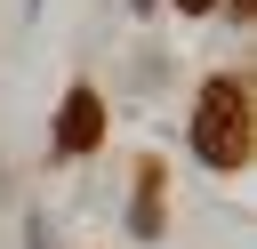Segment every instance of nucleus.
<instances>
[{
  "label": "nucleus",
  "mask_w": 257,
  "mask_h": 249,
  "mask_svg": "<svg viewBox=\"0 0 257 249\" xmlns=\"http://www.w3.org/2000/svg\"><path fill=\"white\" fill-rule=\"evenodd\" d=\"M193 153L209 169H249L257 153V104H249V80L241 72H217L193 104Z\"/></svg>",
  "instance_id": "obj_1"
},
{
  "label": "nucleus",
  "mask_w": 257,
  "mask_h": 249,
  "mask_svg": "<svg viewBox=\"0 0 257 249\" xmlns=\"http://www.w3.org/2000/svg\"><path fill=\"white\" fill-rule=\"evenodd\" d=\"M96 145H104V96H96V88H72L64 112H56V153L80 161V153H96Z\"/></svg>",
  "instance_id": "obj_2"
},
{
  "label": "nucleus",
  "mask_w": 257,
  "mask_h": 249,
  "mask_svg": "<svg viewBox=\"0 0 257 249\" xmlns=\"http://www.w3.org/2000/svg\"><path fill=\"white\" fill-rule=\"evenodd\" d=\"M128 233L137 241H161V161L137 169V209H128Z\"/></svg>",
  "instance_id": "obj_3"
},
{
  "label": "nucleus",
  "mask_w": 257,
  "mask_h": 249,
  "mask_svg": "<svg viewBox=\"0 0 257 249\" xmlns=\"http://www.w3.org/2000/svg\"><path fill=\"white\" fill-rule=\"evenodd\" d=\"M225 8H233V16H241V24H249V8H257V0H225Z\"/></svg>",
  "instance_id": "obj_4"
},
{
  "label": "nucleus",
  "mask_w": 257,
  "mask_h": 249,
  "mask_svg": "<svg viewBox=\"0 0 257 249\" xmlns=\"http://www.w3.org/2000/svg\"><path fill=\"white\" fill-rule=\"evenodd\" d=\"M177 8H185V16H201V8H209V0H177Z\"/></svg>",
  "instance_id": "obj_5"
}]
</instances>
